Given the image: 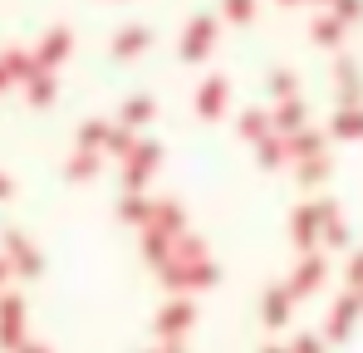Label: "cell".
<instances>
[{
  "instance_id": "obj_1",
  "label": "cell",
  "mask_w": 363,
  "mask_h": 353,
  "mask_svg": "<svg viewBox=\"0 0 363 353\" xmlns=\"http://www.w3.org/2000/svg\"><path fill=\"white\" fill-rule=\"evenodd\" d=\"M20 334H25V304L10 294V299L0 304V344H5V349H20Z\"/></svg>"
},
{
  "instance_id": "obj_2",
  "label": "cell",
  "mask_w": 363,
  "mask_h": 353,
  "mask_svg": "<svg viewBox=\"0 0 363 353\" xmlns=\"http://www.w3.org/2000/svg\"><path fill=\"white\" fill-rule=\"evenodd\" d=\"M162 280H167L172 290H196V285H211L216 270H211V265H167Z\"/></svg>"
},
{
  "instance_id": "obj_3",
  "label": "cell",
  "mask_w": 363,
  "mask_h": 353,
  "mask_svg": "<svg viewBox=\"0 0 363 353\" xmlns=\"http://www.w3.org/2000/svg\"><path fill=\"white\" fill-rule=\"evenodd\" d=\"M191 319H196V309H191L186 299H177V304H167V309L157 314V334H162V339H177V334L191 329Z\"/></svg>"
},
{
  "instance_id": "obj_4",
  "label": "cell",
  "mask_w": 363,
  "mask_h": 353,
  "mask_svg": "<svg viewBox=\"0 0 363 353\" xmlns=\"http://www.w3.org/2000/svg\"><path fill=\"white\" fill-rule=\"evenodd\" d=\"M211 35H216L211 20H191V25H186V45H182V55H186V59L206 55V50H211Z\"/></svg>"
},
{
  "instance_id": "obj_5",
  "label": "cell",
  "mask_w": 363,
  "mask_h": 353,
  "mask_svg": "<svg viewBox=\"0 0 363 353\" xmlns=\"http://www.w3.org/2000/svg\"><path fill=\"white\" fill-rule=\"evenodd\" d=\"M359 294H349V299H339L334 304V319H329V339H344L349 329H354V314H359Z\"/></svg>"
},
{
  "instance_id": "obj_6",
  "label": "cell",
  "mask_w": 363,
  "mask_h": 353,
  "mask_svg": "<svg viewBox=\"0 0 363 353\" xmlns=\"http://www.w3.org/2000/svg\"><path fill=\"white\" fill-rule=\"evenodd\" d=\"M319 280H324V260L314 255V260H304L300 270H295V280H290V294H309L314 285H319Z\"/></svg>"
},
{
  "instance_id": "obj_7",
  "label": "cell",
  "mask_w": 363,
  "mask_h": 353,
  "mask_svg": "<svg viewBox=\"0 0 363 353\" xmlns=\"http://www.w3.org/2000/svg\"><path fill=\"white\" fill-rule=\"evenodd\" d=\"M290 319V290H270L265 294V324H285Z\"/></svg>"
},
{
  "instance_id": "obj_8",
  "label": "cell",
  "mask_w": 363,
  "mask_h": 353,
  "mask_svg": "<svg viewBox=\"0 0 363 353\" xmlns=\"http://www.w3.org/2000/svg\"><path fill=\"white\" fill-rule=\"evenodd\" d=\"M221 103H226V79H211V84L196 94V108H201V113H216Z\"/></svg>"
},
{
  "instance_id": "obj_9",
  "label": "cell",
  "mask_w": 363,
  "mask_h": 353,
  "mask_svg": "<svg viewBox=\"0 0 363 353\" xmlns=\"http://www.w3.org/2000/svg\"><path fill=\"white\" fill-rule=\"evenodd\" d=\"M334 133H339V138H363V113H354V108H349V113H339Z\"/></svg>"
},
{
  "instance_id": "obj_10",
  "label": "cell",
  "mask_w": 363,
  "mask_h": 353,
  "mask_svg": "<svg viewBox=\"0 0 363 353\" xmlns=\"http://www.w3.org/2000/svg\"><path fill=\"white\" fill-rule=\"evenodd\" d=\"M143 45H147V30H128V35H118V45H113V50H118V55H138Z\"/></svg>"
},
{
  "instance_id": "obj_11",
  "label": "cell",
  "mask_w": 363,
  "mask_h": 353,
  "mask_svg": "<svg viewBox=\"0 0 363 353\" xmlns=\"http://www.w3.org/2000/svg\"><path fill=\"white\" fill-rule=\"evenodd\" d=\"M64 50H69V35H64V30H55V35H50V45L40 50V59H60Z\"/></svg>"
},
{
  "instance_id": "obj_12",
  "label": "cell",
  "mask_w": 363,
  "mask_h": 353,
  "mask_svg": "<svg viewBox=\"0 0 363 353\" xmlns=\"http://www.w3.org/2000/svg\"><path fill=\"white\" fill-rule=\"evenodd\" d=\"M147 113H152V103H147V99H133V103L123 108V118H128V123H143Z\"/></svg>"
},
{
  "instance_id": "obj_13",
  "label": "cell",
  "mask_w": 363,
  "mask_h": 353,
  "mask_svg": "<svg viewBox=\"0 0 363 353\" xmlns=\"http://www.w3.org/2000/svg\"><path fill=\"white\" fill-rule=\"evenodd\" d=\"M300 118H304V108H300V103H285L275 123H280V128H300Z\"/></svg>"
},
{
  "instance_id": "obj_14",
  "label": "cell",
  "mask_w": 363,
  "mask_h": 353,
  "mask_svg": "<svg viewBox=\"0 0 363 353\" xmlns=\"http://www.w3.org/2000/svg\"><path fill=\"white\" fill-rule=\"evenodd\" d=\"M314 35H319L324 45H339V20H319V25H314Z\"/></svg>"
},
{
  "instance_id": "obj_15",
  "label": "cell",
  "mask_w": 363,
  "mask_h": 353,
  "mask_svg": "<svg viewBox=\"0 0 363 353\" xmlns=\"http://www.w3.org/2000/svg\"><path fill=\"white\" fill-rule=\"evenodd\" d=\"M241 133H245V138H260V133H265V113H245L241 118Z\"/></svg>"
},
{
  "instance_id": "obj_16",
  "label": "cell",
  "mask_w": 363,
  "mask_h": 353,
  "mask_svg": "<svg viewBox=\"0 0 363 353\" xmlns=\"http://www.w3.org/2000/svg\"><path fill=\"white\" fill-rule=\"evenodd\" d=\"M250 10H255V0H226V15L231 20H250Z\"/></svg>"
},
{
  "instance_id": "obj_17",
  "label": "cell",
  "mask_w": 363,
  "mask_h": 353,
  "mask_svg": "<svg viewBox=\"0 0 363 353\" xmlns=\"http://www.w3.org/2000/svg\"><path fill=\"white\" fill-rule=\"evenodd\" d=\"M349 280H354V285H363V255H354V265H349Z\"/></svg>"
},
{
  "instance_id": "obj_18",
  "label": "cell",
  "mask_w": 363,
  "mask_h": 353,
  "mask_svg": "<svg viewBox=\"0 0 363 353\" xmlns=\"http://www.w3.org/2000/svg\"><path fill=\"white\" fill-rule=\"evenodd\" d=\"M20 353H50V349H45V344H25Z\"/></svg>"
},
{
  "instance_id": "obj_19",
  "label": "cell",
  "mask_w": 363,
  "mask_h": 353,
  "mask_svg": "<svg viewBox=\"0 0 363 353\" xmlns=\"http://www.w3.org/2000/svg\"><path fill=\"white\" fill-rule=\"evenodd\" d=\"M0 196H10V176H0Z\"/></svg>"
},
{
  "instance_id": "obj_20",
  "label": "cell",
  "mask_w": 363,
  "mask_h": 353,
  "mask_svg": "<svg viewBox=\"0 0 363 353\" xmlns=\"http://www.w3.org/2000/svg\"><path fill=\"white\" fill-rule=\"evenodd\" d=\"M5 275H10V265H5V260H0V280H5Z\"/></svg>"
},
{
  "instance_id": "obj_21",
  "label": "cell",
  "mask_w": 363,
  "mask_h": 353,
  "mask_svg": "<svg viewBox=\"0 0 363 353\" xmlns=\"http://www.w3.org/2000/svg\"><path fill=\"white\" fill-rule=\"evenodd\" d=\"M162 353H182V349H177V344H172V349H162Z\"/></svg>"
}]
</instances>
